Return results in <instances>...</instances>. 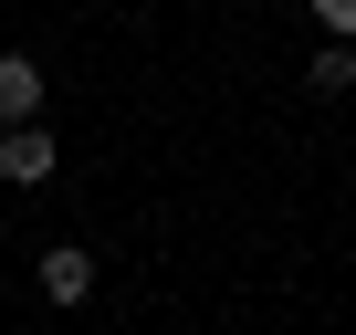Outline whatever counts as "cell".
I'll use <instances>...</instances> for the list:
<instances>
[{
    "label": "cell",
    "instance_id": "6da1fadb",
    "mask_svg": "<svg viewBox=\"0 0 356 335\" xmlns=\"http://www.w3.org/2000/svg\"><path fill=\"white\" fill-rule=\"evenodd\" d=\"M0 179H11V189H42L53 179V136L22 115V126H0Z\"/></svg>",
    "mask_w": 356,
    "mask_h": 335
},
{
    "label": "cell",
    "instance_id": "7a4b0ae2",
    "mask_svg": "<svg viewBox=\"0 0 356 335\" xmlns=\"http://www.w3.org/2000/svg\"><path fill=\"white\" fill-rule=\"evenodd\" d=\"M22 115H42V63L32 53H0V126H22Z\"/></svg>",
    "mask_w": 356,
    "mask_h": 335
},
{
    "label": "cell",
    "instance_id": "3957f363",
    "mask_svg": "<svg viewBox=\"0 0 356 335\" xmlns=\"http://www.w3.org/2000/svg\"><path fill=\"white\" fill-rule=\"evenodd\" d=\"M42 293H53V304H84V293H95V262H84L74 241H63V252H42Z\"/></svg>",
    "mask_w": 356,
    "mask_h": 335
},
{
    "label": "cell",
    "instance_id": "277c9868",
    "mask_svg": "<svg viewBox=\"0 0 356 335\" xmlns=\"http://www.w3.org/2000/svg\"><path fill=\"white\" fill-rule=\"evenodd\" d=\"M314 95H356V42H335V53H314V74H304Z\"/></svg>",
    "mask_w": 356,
    "mask_h": 335
},
{
    "label": "cell",
    "instance_id": "5b68a950",
    "mask_svg": "<svg viewBox=\"0 0 356 335\" xmlns=\"http://www.w3.org/2000/svg\"><path fill=\"white\" fill-rule=\"evenodd\" d=\"M304 11H314V22L335 32V42H356V0H304Z\"/></svg>",
    "mask_w": 356,
    "mask_h": 335
}]
</instances>
